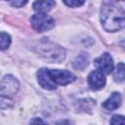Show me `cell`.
Here are the masks:
<instances>
[{
  "instance_id": "1",
  "label": "cell",
  "mask_w": 125,
  "mask_h": 125,
  "mask_svg": "<svg viewBox=\"0 0 125 125\" xmlns=\"http://www.w3.org/2000/svg\"><path fill=\"white\" fill-rule=\"evenodd\" d=\"M124 10L121 6L111 1H105L101 9V22L103 27L109 32H114L124 27Z\"/></svg>"
},
{
  "instance_id": "2",
  "label": "cell",
  "mask_w": 125,
  "mask_h": 125,
  "mask_svg": "<svg viewBox=\"0 0 125 125\" xmlns=\"http://www.w3.org/2000/svg\"><path fill=\"white\" fill-rule=\"evenodd\" d=\"M37 53L51 62H60L65 58V51L59 45L50 41H41L36 46Z\"/></svg>"
},
{
  "instance_id": "3",
  "label": "cell",
  "mask_w": 125,
  "mask_h": 125,
  "mask_svg": "<svg viewBox=\"0 0 125 125\" xmlns=\"http://www.w3.org/2000/svg\"><path fill=\"white\" fill-rule=\"evenodd\" d=\"M30 23L32 28L38 32L50 30L55 26L54 19L45 13H38L33 15L30 18Z\"/></svg>"
},
{
  "instance_id": "4",
  "label": "cell",
  "mask_w": 125,
  "mask_h": 125,
  "mask_svg": "<svg viewBox=\"0 0 125 125\" xmlns=\"http://www.w3.org/2000/svg\"><path fill=\"white\" fill-rule=\"evenodd\" d=\"M49 75L56 85H67L73 82L76 76L67 70L62 69H48Z\"/></svg>"
},
{
  "instance_id": "5",
  "label": "cell",
  "mask_w": 125,
  "mask_h": 125,
  "mask_svg": "<svg viewBox=\"0 0 125 125\" xmlns=\"http://www.w3.org/2000/svg\"><path fill=\"white\" fill-rule=\"evenodd\" d=\"M19 87H20L19 81L11 74L5 75L0 82V92L2 93V95L8 97L16 95V93L19 90Z\"/></svg>"
},
{
  "instance_id": "6",
  "label": "cell",
  "mask_w": 125,
  "mask_h": 125,
  "mask_svg": "<svg viewBox=\"0 0 125 125\" xmlns=\"http://www.w3.org/2000/svg\"><path fill=\"white\" fill-rule=\"evenodd\" d=\"M95 65L103 72L109 74L113 70V61L109 54L104 53L94 61Z\"/></svg>"
},
{
  "instance_id": "7",
  "label": "cell",
  "mask_w": 125,
  "mask_h": 125,
  "mask_svg": "<svg viewBox=\"0 0 125 125\" xmlns=\"http://www.w3.org/2000/svg\"><path fill=\"white\" fill-rule=\"evenodd\" d=\"M88 84L92 90H100L105 85V76L100 69L92 71L88 76Z\"/></svg>"
},
{
  "instance_id": "8",
  "label": "cell",
  "mask_w": 125,
  "mask_h": 125,
  "mask_svg": "<svg viewBox=\"0 0 125 125\" xmlns=\"http://www.w3.org/2000/svg\"><path fill=\"white\" fill-rule=\"evenodd\" d=\"M37 80L39 85L46 90H54L57 88V85L53 82L49 75V71L47 68H41L37 72Z\"/></svg>"
},
{
  "instance_id": "9",
  "label": "cell",
  "mask_w": 125,
  "mask_h": 125,
  "mask_svg": "<svg viewBox=\"0 0 125 125\" xmlns=\"http://www.w3.org/2000/svg\"><path fill=\"white\" fill-rule=\"evenodd\" d=\"M122 102V97L121 94L118 92H113L111 94V96L103 104V107L108 111L114 110L117 107H119V105L121 104Z\"/></svg>"
},
{
  "instance_id": "10",
  "label": "cell",
  "mask_w": 125,
  "mask_h": 125,
  "mask_svg": "<svg viewBox=\"0 0 125 125\" xmlns=\"http://www.w3.org/2000/svg\"><path fill=\"white\" fill-rule=\"evenodd\" d=\"M54 6H55L54 0H36L33 3L32 8L37 13H47Z\"/></svg>"
},
{
  "instance_id": "11",
  "label": "cell",
  "mask_w": 125,
  "mask_h": 125,
  "mask_svg": "<svg viewBox=\"0 0 125 125\" xmlns=\"http://www.w3.org/2000/svg\"><path fill=\"white\" fill-rule=\"evenodd\" d=\"M88 62H89V57L87 54L85 53H81L80 55H78L76 57V59L73 62V66L76 69H84L87 65H88Z\"/></svg>"
},
{
  "instance_id": "12",
  "label": "cell",
  "mask_w": 125,
  "mask_h": 125,
  "mask_svg": "<svg viewBox=\"0 0 125 125\" xmlns=\"http://www.w3.org/2000/svg\"><path fill=\"white\" fill-rule=\"evenodd\" d=\"M113 78L116 82H122L124 80V63L119 62L114 71H113Z\"/></svg>"
},
{
  "instance_id": "13",
  "label": "cell",
  "mask_w": 125,
  "mask_h": 125,
  "mask_svg": "<svg viewBox=\"0 0 125 125\" xmlns=\"http://www.w3.org/2000/svg\"><path fill=\"white\" fill-rule=\"evenodd\" d=\"M11 44V36L6 32H0V50H6Z\"/></svg>"
},
{
  "instance_id": "14",
  "label": "cell",
  "mask_w": 125,
  "mask_h": 125,
  "mask_svg": "<svg viewBox=\"0 0 125 125\" xmlns=\"http://www.w3.org/2000/svg\"><path fill=\"white\" fill-rule=\"evenodd\" d=\"M14 105L13 100L5 95H0V109H7L11 108Z\"/></svg>"
},
{
  "instance_id": "15",
  "label": "cell",
  "mask_w": 125,
  "mask_h": 125,
  "mask_svg": "<svg viewBox=\"0 0 125 125\" xmlns=\"http://www.w3.org/2000/svg\"><path fill=\"white\" fill-rule=\"evenodd\" d=\"M63 3L71 8H76V7H80L85 3V0H62Z\"/></svg>"
},
{
  "instance_id": "16",
  "label": "cell",
  "mask_w": 125,
  "mask_h": 125,
  "mask_svg": "<svg viewBox=\"0 0 125 125\" xmlns=\"http://www.w3.org/2000/svg\"><path fill=\"white\" fill-rule=\"evenodd\" d=\"M111 124H124V117L122 115H114L110 120Z\"/></svg>"
},
{
  "instance_id": "17",
  "label": "cell",
  "mask_w": 125,
  "mask_h": 125,
  "mask_svg": "<svg viewBox=\"0 0 125 125\" xmlns=\"http://www.w3.org/2000/svg\"><path fill=\"white\" fill-rule=\"evenodd\" d=\"M27 1L28 0H12V6L20 8V7L24 6L27 3Z\"/></svg>"
},
{
  "instance_id": "18",
  "label": "cell",
  "mask_w": 125,
  "mask_h": 125,
  "mask_svg": "<svg viewBox=\"0 0 125 125\" xmlns=\"http://www.w3.org/2000/svg\"><path fill=\"white\" fill-rule=\"evenodd\" d=\"M30 123H44V121H42V120L39 119V118H36V119L30 120Z\"/></svg>"
},
{
  "instance_id": "19",
  "label": "cell",
  "mask_w": 125,
  "mask_h": 125,
  "mask_svg": "<svg viewBox=\"0 0 125 125\" xmlns=\"http://www.w3.org/2000/svg\"><path fill=\"white\" fill-rule=\"evenodd\" d=\"M115 1H123V0H115Z\"/></svg>"
}]
</instances>
